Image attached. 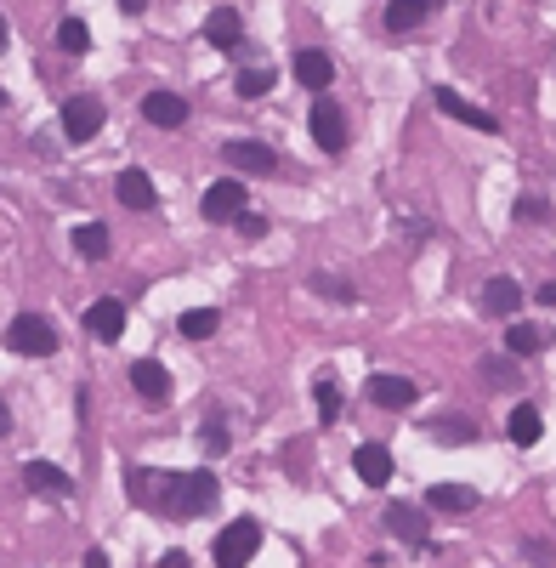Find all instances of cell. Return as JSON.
<instances>
[{"label": "cell", "instance_id": "cell-10", "mask_svg": "<svg viewBox=\"0 0 556 568\" xmlns=\"http://www.w3.org/2000/svg\"><path fill=\"white\" fill-rule=\"evenodd\" d=\"M142 120L159 125V131H176V125H188V97H176V91H148V97H142Z\"/></svg>", "mask_w": 556, "mask_h": 568}, {"label": "cell", "instance_id": "cell-21", "mask_svg": "<svg viewBox=\"0 0 556 568\" xmlns=\"http://www.w3.org/2000/svg\"><path fill=\"white\" fill-rule=\"evenodd\" d=\"M505 432H511V444H517V449H528V444H539L545 421H539L534 404H511V421H505Z\"/></svg>", "mask_w": 556, "mask_h": 568}, {"label": "cell", "instance_id": "cell-13", "mask_svg": "<svg viewBox=\"0 0 556 568\" xmlns=\"http://www.w3.org/2000/svg\"><path fill=\"white\" fill-rule=\"evenodd\" d=\"M386 534H398L403 546H426V517H420V506H409V500H392L386 506Z\"/></svg>", "mask_w": 556, "mask_h": 568}, {"label": "cell", "instance_id": "cell-24", "mask_svg": "<svg viewBox=\"0 0 556 568\" xmlns=\"http://www.w3.org/2000/svg\"><path fill=\"white\" fill-rule=\"evenodd\" d=\"M313 398H318V421H324V426L341 421V409H347V404H341V387H335V375H324V381H318Z\"/></svg>", "mask_w": 556, "mask_h": 568}, {"label": "cell", "instance_id": "cell-23", "mask_svg": "<svg viewBox=\"0 0 556 568\" xmlns=\"http://www.w3.org/2000/svg\"><path fill=\"white\" fill-rule=\"evenodd\" d=\"M539 347H545V330H539V324L517 319V324H511V330H505V353L528 358V353H539Z\"/></svg>", "mask_w": 556, "mask_h": 568}, {"label": "cell", "instance_id": "cell-3", "mask_svg": "<svg viewBox=\"0 0 556 568\" xmlns=\"http://www.w3.org/2000/svg\"><path fill=\"white\" fill-rule=\"evenodd\" d=\"M261 551V523L256 517H239L216 534V568H244Z\"/></svg>", "mask_w": 556, "mask_h": 568}, {"label": "cell", "instance_id": "cell-31", "mask_svg": "<svg viewBox=\"0 0 556 568\" xmlns=\"http://www.w3.org/2000/svg\"><path fill=\"white\" fill-rule=\"evenodd\" d=\"M483 375H488V381H500V387H511V381H517V370H511V364H500V358H483Z\"/></svg>", "mask_w": 556, "mask_h": 568}, {"label": "cell", "instance_id": "cell-17", "mask_svg": "<svg viewBox=\"0 0 556 568\" xmlns=\"http://www.w3.org/2000/svg\"><path fill=\"white\" fill-rule=\"evenodd\" d=\"M205 40L216 46V52H233V46L244 40V18L233 12V6H216V12L205 18Z\"/></svg>", "mask_w": 556, "mask_h": 568}, {"label": "cell", "instance_id": "cell-9", "mask_svg": "<svg viewBox=\"0 0 556 568\" xmlns=\"http://www.w3.org/2000/svg\"><path fill=\"white\" fill-rule=\"evenodd\" d=\"M23 483H29L40 500H69L74 495V478L63 472V466H52V461H29L23 466Z\"/></svg>", "mask_w": 556, "mask_h": 568}, {"label": "cell", "instance_id": "cell-26", "mask_svg": "<svg viewBox=\"0 0 556 568\" xmlns=\"http://www.w3.org/2000/svg\"><path fill=\"white\" fill-rule=\"evenodd\" d=\"M57 46H63V52L69 57H80V52H91V29L80 18H63L57 23Z\"/></svg>", "mask_w": 556, "mask_h": 568}, {"label": "cell", "instance_id": "cell-28", "mask_svg": "<svg viewBox=\"0 0 556 568\" xmlns=\"http://www.w3.org/2000/svg\"><path fill=\"white\" fill-rule=\"evenodd\" d=\"M74 250H80V256H108V228L103 222H80V228H74Z\"/></svg>", "mask_w": 556, "mask_h": 568}, {"label": "cell", "instance_id": "cell-18", "mask_svg": "<svg viewBox=\"0 0 556 568\" xmlns=\"http://www.w3.org/2000/svg\"><path fill=\"white\" fill-rule=\"evenodd\" d=\"M352 472H358L369 489H381V483L392 478V449H386V444H358V455H352Z\"/></svg>", "mask_w": 556, "mask_h": 568}, {"label": "cell", "instance_id": "cell-40", "mask_svg": "<svg viewBox=\"0 0 556 568\" xmlns=\"http://www.w3.org/2000/svg\"><path fill=\"white\" fill-rule=\"evenodd\" d=\"M0 108H6V91H0Z\"/></svg>", "mask_w": 556, "mask_h": 568}, {"label": "cell", "instance_id": "cell-22", "mask_svg": "<svg viewBox=\"0 0 556 568\" xmlns=\"http://www.w3.org/2000/svg\"><path fill=\"white\" fill-rule=\"evenodd\" d=\"M420 18H426V0H392L386 6V35H409V29H420Z\"/></svg>", "mask_w": 556, "mask_h": 568}, {"label": "cell", "instance_id": "cell-32", "mask_svg": "<svg viewBox=\"0 0 556 568\" xmlns=\"http://www.w3.org/2000/svg\"><path fill=\"white\" fill-rule=\"evenodd\" d=\"M244 239H267V216H233Z\"/></svg>", "mask_w": 556, "mask_h": 568}, {"label": "cell", "instance_id": "cell-36", "mask_svg": "<svg viewBox=\"0 0 556 568\" xmlns=\"http://www.w3.org/2000/svg\"><path fill=\"white\" fill-rule=\"evenodd\" d=\"M142 6H148V0H120V12H125V18H137Z\"/></svg>", "mask_w": 556, "mask_h": 568}, {"label": "cell", "instance_id": "cell-34", "mask_svg": "<svg viewBox=\"0 0 556 568\" xmlns=\"http://www.w3.org/2000/svg\"><path fill=\"white\" fill-rule=\"evenodd\" d=\"M159 568H193V563H188V551H165V557H159Z\"/></svg>", "mask_w": 556, "mask_h": 568}, {"label": "cell", "instance_id": "cell-19", "mask_svg": "<svg viewBox=\"0 0 556 568\" xmlns=\"http://www.w3.org/2000/svg\"><path fill=\"white\" fill-rule=\"evenodd\" d=\"M296 80H301L307 91H330V80H335V63H330V52H318V46L296 52Z\"/></svg>", "mask_w": 556, "mask_h": 568}, {"label": "cell", "instance_id": "cell-2", "mask_svg": "<svg viewBox=\"0 0 556 568\" xmlns=\"http://www.w3.org/2000/svg\"><path fill=\"white\" fill-rule=\"evenodd\" d=\"M6 347L23 358H52L57 353V330L52 319H40V313H18L12 319V330H6Z\"/></svg>", "mask_w": 556, "mask_h": 568}, {"label": "cell", "instance_id": "cell-30", "mask_svg": "<svg viewBox=\"0 0 556 568\" xmlns=\"http://www.w3.org/2000/svg\"><path fill=\"white\" fill-rule=\"evenodd\" d=\"M545 216H551V205H545V199H539V194L517 199V222H528V228H539V222H545Z\"/></svg>", "mask_w": 556, "mask_h": 568}, {"label": "cell", "instance_id": "cell-38", "mask_svg": "<svg viewBox=\"0 0 556 568\" xmlns=\"http://www.w3.org/2000/svg\"><path fill=\"white\" fill-rule=\"evenodd\" d=\"M0 432H12V409H6V398H0Z\"/></svg>", "mask_w": 556, "mask_h": 568}, {"label": "cell", "instance_id": "cell-5", "mask_svg": "<svg viewBox=\"0 0 556 568\" xmlns=\"http://www.w3.org/2000/svg\"><path fill=\"white\" fill-rule=\"evenodd\" d=\"M313 142L324 148V154H341L347 148V114L318 91V103H313Z\"/></svg>", "mask_w": 556, "mask_h": 568}, {"label": "cell", "instance_id": "cell-29", "mask_svg": "<svg viewBox=\"0 0 556 568\" xmlns=\"http://www.w3.org/2000/svg\"><path fill=\"white\" fill-rule=\"evenodd\" d=\"M233 86H239V97H267V86H273V69H244Z\"/></svg>", "mask_w": 556, "mask_h": 568}, {"label": "cell", "instance_id": "cell-6", "mask_svg": "<svg viewBox=\"0 0 556 568\" xmlns=\"http://www.w3.org/2000/svg\"><path fill=\"white\" fill-rule=\"evenodd\" d=\"M239 211H244V188H239V177L210 182L205 199H199V216H205V222H233Z\"/></svg>", "mask_w": 556, "mask_h": 568}, {"label": "cell", "instance_id": "cell-20", "mask_svg": "<svg viewBox=\"0 0 556 568\" xmlns=\"http://www.w3.org/2000/svg\"><path fill=\"white\" fill-rule=\"evenodd\" d=\"M426 506H432V512H471V506H477V489H466V483H432V489H426Z\"/></svg>", "mask_w": 556, "mask_h": 568}, {"label": "cell", "instance_id": "cell-4", "mask_svg": "<svg viewBox=\"0 0 556 568\" xmlns=\"http://www.w3.org/2000/svg\"><path fill=\"white\" fill-rule=\"evenodd\" d=\"M103 125H108L103 97L80 91V97H69V103H63V137H69V142H91L97 131H103Z\"/></svg>", "mask_w": 556, "mask_h": 568}, {"label": "cell", "instance_id": "cell-27", "mask_svg": "<svg viewBox=\"0 0 556 568\" xmlns=\"http://www.w3.org/2000/svg\"><path fill=\"white\" fill-rule=\"evenodd\" d=\"M432 438H443V444H471L477 438V421H466V415H449V421H432Z\"/></svg>", "mask_w": 556, "mask_h": 568}, {"label": "cell", "instance_id": "cell-37", "mask_svg": "<svg viewBox=\"0 0 556 568\" xmlns=\"http://www.w3.org/2000/svg\"><path fill=\"white\" fill-rule=\"evenodd\" d=\"M86 568H108V557L103 551H86Z\"/></svg>", "mask_w": 556, "mask_h": 568}, {"label": "cell", "instance_id": "cell-16", "mask_svg": "<svg viewBox=\"0 0 556 568\" xmlns=\"http://www.w3.org/2000/svg\"><path fill=\"white\" fill-rule=\"evenodd\" d=\"M522 302V284L511 279V273H494V279L483 284V313L488 319H511V307Z\"/></svg>", "mask_w": 556, "mask_h": 568}, {"label": "cell", "instance_id": "cell-11", "mask_svg": "<svg viewBox=\"0 0 556 568\" xmlns=\"http://www.w3.org/2000/svg\"><path fill=\"white\" fill-rule=\"evenodd\" d=\"M364 398H369V404H381V409H409L420 392H415V381H409V375H369Z\"/></svg>", "mask_w": 556, "mask_h": 568}, {"label": "cell", "instance_id": "cell-15", "mask_svg": "<svg viewBox=\"0 0 556 568\" xmlns=\"http://www.w3.org/2000/svg\"><path fill=\"white\" fill-rule=\"evenodd\" d=\"M86 330H91L97 341H120V336H125V307L114 302V296L91 302V307H86Z\"/></svg>", "mask_w": 556, "mask_h": 568}, {"label": "cell", "instance_id": "cell-33", "mask_svg": "<svg viewBox=\"0 0 556 568\" xmlns=\"http://www.w3.org/2000/svg\"><path fill=\"white\" fill-rule=\"evenodd\" d=\"M205 449H210V455H222V449H227V432H222V421H210V432H205Z\"/></svg>", "mask_w": 556, "mask_h": 568}, {"label": "cell", "instance_id": "cell-7", "mask_svg": "<svg viewBox=\"0 0 556 568\" xmlns=\"http://www.w3.org/2000/svg\"><path fill=\"white\" fill-rule=\"evenodd\" d=\"M222 160L233 165V171H256V177H273L278 171V154L267 148V142H250V137H233L222 148Z\"/></svg>", "mask_w": 556, "mask_h": 568}, {"label": "cell", "instance_id": "cell-12", "mask_svg": "<svg viewBox=\"0 0 556 568\" xmlns=\"http://www.w3.org/2000/svg\"><path fill=\"white\" fill-rule=\"evenodd\" d=\"M437 108L449 114V120H460V125H471V131H483V137H494L500 131V120L488 114V108H471L460 91H449V86H437Z\"/></svg>", "mask_w": 556, "mask_h": 568}, {"label": "cell", "instance_id": "cell-14", "mask_svg": "<svg viewBox=\"0 0 556 568\" xmlns=\"http://www.w3.org/2000/svg\"><path fill=\"white\" fill-rule=\"evenodd\" d=\"M114 194H120L125 211H154V205H159V188H154V177H148V171H120Z\"/></svg>", "mask_w": 556, "mask_h": 568}, {"label": "cell", "instance_id": "cell-8", "mask_svg": "<svg viewBox=\"0 0 556 568\" xmlns=\"http://www.w3.org/2000/svg\"><path fill=\"white\" fill-rule=\"evenodd\" d=\"M131 387H137L154 409L171 404V370H165L159 358H137V364H131Z\"/></svg>", "mask_w": 556, "mask_h": 568}, {"label": "cell", "instance_id": "cell-1", "mask_svg": "<svg viewBox=\"0 0 556 568\" xmlns=\"http://www.w3.org/2000/svg\"><path fill=\"white\" fill-rule=\"evenodd\" d=\"M171 489H148V483L131 472V495H137V506H159V512L171 517H205L216 512V500H222V483L210 478V472H171Z\"/></svg>", "mask_w": 556, "mask_h": 568}, {"label": "cell", "instance_id": "cell-39", "mask_svg": "<svg viewBox=\"0 0 556 568\" xmlns=\"http://www.w3.org/2000/svg\"><path fill=\"white\" fill-rule=\"evenodd\" d=\"M0 52H6V18H0Z\"/></svg>", "mask_w": 556, "mask_h": 568}, {"label": "cell", "instance_id": "cell-35", "mask_svg": "<svg viewBox=\"0 0 556 568\" xmlns=\"http://www.w3.org/2000/svg\"><path fill=\"white\" fill-rule=\"evenodd\" d=\"M539 302H545V307H556V279H551V284H539Z\"/></svg>", "mask_w": 556, "mask_h": 568}, {"label": "cell", "instance_id": "cell-25", "mask_svg": "<svg viewBox=\"0 0 556 568\" xmlns=\"http://www.w3.org/2000/svg\"><path fill=\"white\" fill-rule=\"evenodd\" d=\"M216 307H193V313H182V324H176V330H182V336L188 341H205V336H216Z\"/></svg>", "mask_w": 556, "mask_h": 568}]
</instances>
